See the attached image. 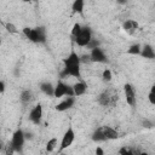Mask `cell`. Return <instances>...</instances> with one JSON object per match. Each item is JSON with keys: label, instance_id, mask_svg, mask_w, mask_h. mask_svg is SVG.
I'll list each match as a JSON object with an SVG mask.
<instances>
[{"label": "cell", "instance_id": "1", "mask_svg": "<svg viewBox=\"0 0 155 155\" xmlns=\"http://www.w3.org/2000/svg\"><path fill=\"white\" fill-rule=\"evenodd\" d=\"M80 57L78 53L71 50L70 53L63 59V70L61 73V76H73L76 79H81V71H80Z\"/></svg>", "mask_w": 155, "mask_h": 155}, {"label": "cell", "instance_id": "2", "mask_svg": "<svg viewBox=\"0 0 155 155\" xmlns=\"http://www.w3.org/2000/svg\"><path fill=\"white\" fill-rule=\"evenodd\" d=\"M119 101V92L115 90V88H105L104 91H102L97 98V102L102 105V107H115L116 103Z\"/></svg>", "mask_w": 155, "mask_h": 155}, {"label": "cell", "instance_id": "3", "mask_svg": "<svg viewBox=\"0 0 155 155\" xmlns=\"http://www.w3.org/2000/svg\"><path fill=\"white\" fill-rule=\"evenodd\" d=\"M22 33L27 39H29L31 42L35 44H44L46 41V30L44 27H36V28H23Z\"/></svg>", "mask_w": 155, "mask_h": 155}, {"label": "cell", "instance_id": "4", "mask_svg": "<svg viewBox=\"0 0 155 155\" xmlns=\"http://www.w3.org/2000/svg\"><path fill=\"white\" fill-rule=\"evenodd\" d=\"M24 142H25V137H24V132L18 128L13 132L12 134V138H11V142H10V148L12 149L13 153H22L23 151V145H24Z\"/></svg>", "mask_w": 155, "mask_h": 155}, {"label": "cell", "instance_id": "5", "mask_svg": "<svg viewBox=\"0 0 155 155\" xmlns=\"http://www.w3.org/2000/svg\"><path fill=\"white\" fill-rule=\"evenodd\" d=\"M64 96H69V97H74V92H73V87L64 84L63 81H58L54 86L53 90V97L54 98H62Z\"/></svg>", "mask_w": 155, "mask_h": 155}, {"label": "cell", "instance_id": "6", "mask_svg": "<svg viewBox=\"0 0 155 155\" xmlns=\"http://www.w3.org/2000/svg\"><path fill=\"white\" fill-rule=\"evenodd\" d=\"M91 39H92V31L88 27H82L80 33L74 38L76 45H79L81 47H86L87 44L91 41Z\"/></svg>", "mask_w": 155, "mask_h": 155}, {"label": "cell", "instance_id": "7", "mask_svg": "<svg viewBox=\"0 0 155 155\" xmlns=\"http://www.w3.org/2000/svg\"><path fill=\"white\" fill-rule=\"evenodd\" d=\"M74 139H75V132H74L73 127H69V128L64 132V134H63V137H62V140H61L58 151L61 153V151H63L64 149L69 148V147L73 144Z\"/></svg>", "mask_w": 155, "mask_h": 155}, {"label": "cell", "instance_id": "8", "mask_svg": "<svg viewBox=\"0 0 155 155\" xmlns=\"http://www.w3.org/2000/svg\"><path fill=\"white\" fill-rule=\"evenodd\" d=\"M124 93H125L126 103L130 107H134L136 103H137V97H136V91H134V88H133V86L131 84L126 82L124 85Z\"/></svg>", "mask_w": 155, "mask_h": 155}, {"label": "cell", "instance_id": "9", "mask_svg": "<svg viewBox=\"0 0 155 155\" xmlns=\"http://www.w3.org/2000/svg\"><path fill=\"white\" fill-rule=\"evenodd\" d=\"M90 58H91V62H94V63H105V62H108L104 51L99 46H97L94 48H91Z\"/></svg>", "mask_w": 155, "mask_h": 155}, {"label": "cell", "instance_id": "10", "mask_svg": "<svg viewBox=\"0 0 155 155\" xmlns=\"http://www.w3.org/2000/svg\"><path fill=\"white\" fill-rule=\"evenodd\" d=\"M41 119H42V105L41 104H36L29 113V120L33 124L39 125L41 122Z\"/></svg>", "mask_w": 155, "mask_h": 155}, {"label": "cell", "instance_id": "11", "mask_svg": "<svg viewBox=\"0 0 155 155\" xmlns=\"http://www.w3.org/2000/svg\"><path fill=\"white\" fill-rule=\"evenodd\" d=\"M138 28H139L138 23H137L136 21H133V19H127V21H125V22L122 23V29H124V31H126L128 35H133V34L138 30Z\"/></svg>", "mask_w": 155, "mask_h": 155}, {"label": "cell", "instance_id": "12", "mask_svg": "<svg viewBox=\"0 0 155 155\" xmlns=\"http://www.w3.org/2000/svg\"><path fill=\"white\" fill-rule=\"evenodd\" d=\"M74 103H75V98L68 96L65 99H63L61 103H58V104L56 105V110H57V111H65V110L70 109V108L74 105Z\"/></svg>", "mask_w": 155, "mask_h": 155}, {"label": "cell", "instance_id": "13", "mask_svg": "<svg viewBox=\"0 0 155 155\" xmlns=\"http://www.w3.org/2000/svg\"><path fill=\"white\" fill-rule=\"evenodd\" d=\"M73 92H74V97H79V96H82V94H85L86 93V91H87V85L84 82V81H78V82H75L73 86Z\"/></svg>", "mask_w": 155, "mask_h": 155}, {"label": "cell", "instance_id": "14", "mask_svg": "<svg viewBox=\"0 0 155 155\" xmlns=\"http://www.w3.org/2000/svg\"><path fill=\"white\" fill-rule=\"evenodd\" d=\"M139 54H140L142 57L147 58V59H154V58H155V51H154L153 46L149 45V44H145V45L142 46Z\"/></svg>", "mask_w": 155, "mask_h": 155}, {"label": "cell", "instance_id": "15", "mask_svg": "<svg viewBox=\"0 0 155 155\" xmlns=\"http://www.w3.org/2000/svg\"><path fill=\"white\" fill-rule=\"evenodd\" d=\"M102 130H103V133H104L107 140H114V139L119 138V132L116 130H114L113 127H110V126H102Z\"/></svg>", "mask_w": 155, "mask_h": 155}, {"label": "cell", "instance_id": "16", "mask_svg": "<svg viewBox=\"0 0 155 155\" xmlns=\"http://www.w3.org/2000/svg\"><path fill=\"white\" fill-rule=\"evenodd\" d=\"M40 90L48 97H53V90H54V86L48 82V81H45V82H41L40 84Z\"/></svg>", "mask_w": 155, "mask_h": 155}, {"label": "cell", "instance_id": "17", "mask_svg": "<svg viewBox=\"0 0 155 155\" xmlns=\"http://www.w3.org/2000/svg\"><path fill=\"white\" fill-rule=\"evenodd\" d=\"M33 99H34V94H33V92H31L30 90H24V91H22V93H21V102H22L24 105L30 104V103L33 102Z\"/></svg>", "mask_w": 155, "mask_h": 155}, {"label": "cell", "instance_id": "18", "mask_svg": "<svg viewBox=\"0 0 155 155\" xmlns=\"http://www.w3.org/2000/svg\"><path fill=\"white\" fill-rule=\"evenodd\" d=\"M84 7H85V0H74L71 5V10L74 13L82 15L84 13Z\"/></svg>", "mask_w": 155, "mask_h": 155}, {"label": "cell", "instance_id": "19", "mask_svg": "<svg viewBox=\"0 0 155 155\" xmlns=\"http://www.w3.org/2000/svg\"><path fill=\"white\" fill-rule=\"evenodd\" d=\"M92 140L96 142V143H101V142H105V140H107V138H105V136H104V133H103L102 127H98V128L92 133Z\"/></svg>", "mask_w": 155, "mask_h": 155}, {"label": "cell", "instance_id": "20", "mask_svg": "<svg viewBox=\"0 0 155 155\" xmlns=\"http://www.w3.org/2000/svg\"><path fill=\"white\" fill-rule=\"evenodd\" d=\"M57 145H58V140H57L56 137H53V138L48 139V142L46 143V150H47L48 153H52V151L56 149Z\"/></svg>", "mask_w": 155, "mask_h": 155}, {"label": "cell", "instance_id": "21", "mask_svg": "<svg viewBox=\"0 0 155 155\" xmlns=\"http://www.w3.org/2000/svg\"><path fill=\"white\" fill-rule=\"evenodd\" d=\"M140 48H142V46H140L139 44H133V45H131V46L128 47L127 53H128V54L137 56V54H139V53H140Z\"/></svg>", "mask_w": 155, "mask_h": 155}, {"label": "cell", "instance_id": "22", "mask_svg": "<svg viewBox=\"0 0 155 155\" xmlns=\"http://www.w3.org/2000/svg\"><path fill=\"white\" fill-rule=\"evenodd\" d=\"M111 78H113V74H111V70L110 69H104L103 73H102V79L104 82H110L111 81Z\"/></svg>", "mask_w": 155, "mask_h": 155}, {"label": "cell", "instance_id": "23", "mask_svg": "<svg viewBox=\"0 0 155 155\" xmlns=\"http://www.w3.org/2000/svg\"><path fill=\"white\" fill-rule=\"evenodd\" d=\"M148 99H149V102H150L151 105L155 104V86H151L150 92H149V94H148Z\"/></svg>", "mask_w": 155, "mask_h": 155}, {"label": "cell", "instance_id": "24", "mask_svg": "<svg viewBox=\"0 0 155 155\" xmlns=\"http://www.w3.org/2000/svg\"><path fill=\"white\" fill-rule=\"evenodd\" d=\"M81 28H82V27H81V24H80V23H75V24L73 25V29H71V36H73V38H75V36L80 33Z\"/></svg>", "mask_w": 155, "mask_h": 155}, {"label": "cell", "instance_id": "25", "mask_svg": "<svg viewBox=\"0 0 155 155\" xmlns=\"http://www.w3.org/2000/svg\"><path fill=\"white\" fill-rule=\"evenodd\" d=\"M5 27H6V29H7L10 33H12V34H16V33L18 31V30H17V28H16L12 23H6V24H5Z\"/></svg>", "mask_w": 155, "mask_h": 155}, {"label": "cell", "instance_id": "26", "mask_svg": "<svg viewBox=\"0 0 155 155\" xmlns=\"http://www.w3.org/2000/svg\"><path fill=\"white\" fill-rule=\"evenodd\" d=\"M97 46H99V42H98L97 40H94V39H91V41L87 44V46H86V47L91 50V48H94V47H97Z\"/></svg>", "mask_w": 155, "mask_h": 155}, {"label": "cell", "instance_id": "27", "mask_svg": "<svg viewBox=\"0 0 155 155\" xmlns=\"http://www.w3.org/2000/svg\"><path fill=\"white\" fill-rule=\"evenodd\" d=\"M80 62H84V63H86V62H91L90 54H84L82 57H80Z\"/></svg>", "mask_w": 155, "mask_h": 155}, {"label": "cell", "instance_id": "28", "mask_svg": "<svg viewBox=\"0 0 155 155\" xmlns=\"http://www.w3.org/2000/svg\"><path fill=\"white\" fill-rule=\"evenodd\" d=\"M143 125H144V127H147V128H151V127H153V122H150V121H148V120H144V121H143Z\"/></svg>", "mask_w": 155, "mask_h": 155}, {"label": "cell", "instance_id": "29", "mask_svg": "<svg viewBox=\"0 0 155 155\" xmlns=\"http://www.w3.org/2000/svg\"><path fill=\"white\" fill-rule=\"evenodd\" d=\"M5 92V82L2 80H0V93Z\"/></svg>", "mask_w": 155, "mask_h": 155}, {"label": "cell", "instance_id": "30", "mask_svg": "<svg viewBox=\"0 0 155 155\" xmlns=\"http://www.w3.org/2000/svg\"><path fill=\"white\" fill-rule=\"evenodd\" d=\"M96 154H97V155H103V154H104V150H103L101 147H97V149H96Z\"/></svg>", "mask_w": 155, "mask_h": 155}, {"label": "cell", "instance_id": "31", "mask_svg": "<svg viewBox=\"0 0 155 155\" xmlns=\"http://www.w3.org/2000/svg\"><path fill=\"white\" fill-rule=\"evenodd\" d=\"M116 2H117V4H120V5H126L127 0H116Z\"/></svg>", "mask_w": 155, "mask_h": 155}, {"label": "cell", "instance_id": "32", "mask_svg": "<svg viewBox=\"0 0 155 155\" xmlns=\"http://www.w3.org/2000/svg\"><path fill=\"white\" fill-rule=\"evenodd\" d=\"M4 148H5V145H4V143L0 140V151H2V150H4Z\"/></svg>", "mask_w": 155, "mask_h": 155}, {"label": "cell", "instance_id": "33", "mask_svg": "<svg viewBox=\"0 0 155 155\" xmlns=\"http://www.w3.org/2000/svg\"><path fill=\"white\" fill-rule=\"evenodd\" d=\"M22 1H24V2H30L31 0H22Z\"/></svg>", "mask_w": 155, "mask_h": 155}, {"label": "cell", "instance_id": "34", "mask_svg": "<svg viewBox=\"0 0 155 155\" xmlns=\"http://www.w3.org/2000/svg\"><path fill=\"white\" fill-rule=\"evenodd\" d=\"M0 44H1V40H0Z\"/></svg>", "mask_w": 155, "mask_h": 155}]
</instances>
